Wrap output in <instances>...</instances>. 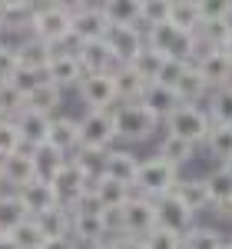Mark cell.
I'll return each instance as SVG.
<instances>
[{
	"mask_svg": "<svg viewBox=\"0 0 232 249\" xmlns=\"http://www.w3.org/2000/svg\"><path fill=\"white\" fill-rule=\"evenodd\" d=\"M60 103H63V90L53 87L50 80H40L33 87V93H27V110H37V113H47V116H53V110Z\"/></svg>",
	"mask_w": 232,
	"mask_h": 249,
	"instance_id": "d6a6232c",
	"label": "cell"
},
{
	"mask_svg": "<svg viewBox=\"0 0 232 249\" xmlns=\"http://www.w3.org/2000/svg\"><path fill=\"white\" fill-rule=\"evenodd\" d=\"M27 219H30V213L20 203L17 193H0V236H10V232L20 230Z\"/></svg>",
	"mask_w": 232,
	"mask_h": 249,
	"instance_id": "f546056e",
	"label": "cell"
},
{
	"mask_svg": "<svg viewBox=\"0 0 232 249\" xmlns=\"http://www.w3.org/2000/svg\"><path fill=\"white\" fill-rule=\"evenodd\" d=\"M90 193H93V199H97V206L103 213H119L133 199V186H126V183H119V179H110V176L93 179Z\"/></svg>",
	"mask_w": 232,
	"mask_h": 249,
	"instance_id": "9a60e30c",
	"label": "cell"
},
{
	"mask_svg": "<svg viewBox=\"0 0 232 249\" xmlns=\"http://www.w3.org/2000/svg\"><path fill=\"white\" fill-rule=\"evenodd\" d=\"M23 110H27V96L20 93L10 80L0 83V120H17Z\"/></svg>",
	"mask_w": 232,
	"mask_h": 249,
	"instance_id": "f35d334b",
	"label": "cell"
},
{
	"mask_svg": "<svg viewBox=\"0 0 232 249\" xmlns=\"http://www.w3.org/2000/svg\"><path fill=\"white\" fill-rule=\"evenodd\" d=\"M0 186H3V179H0Z\"/></svg>",
	"mask_w": 232,
	"mask_h": 249,
	"instance_id": "db71d44e",
	"label": "cell"
},
{
	"mask_svg": "<svg viewBox=\"0 0 232 249\" xmlns=\"http://www.w3.org/2000/svg\"><path fill=\"white\" fill-rule=\"evenodd\" d=\"M20 130V140H23V150H37V146H47L50 140V123L53 116L37 113V110H23V113L14 120Z\"/></svg>",
	"mask_w": 232,
	"mask_h": 249,
	"instance_id": "2e32d148",
	"label": "cell"
},
{
	"mask_svg": "<svg viewBox=\"0 0 232 249\" xmlns=\"http://www.w3.org/2000/svg\"><path fill=\"white\" fill-rule=\"evenodd\" d=\"M156 230V203L136 196L119 210V236H133V239H146Z\"/></svg>",
	"mask_w": 232,
	"mask_h": 249,
	"instance_id": "52a82bcc",
	"label": "cell"
},
{
	"mask_svg": "<svg viewBox=\"0 0 232 249\" xmlns=\"http://www.w3.org/2000/svg\"><path fill=\"white\" fill-rule=\"evenodd\" d=\"M73 50H77V60H80V67H83L86 77H93V73H113L116 70V60L103 40H97V43H77Z\"/></svg>",
	"mask_w": 232,
	"mask_h": 249,
	"instance_id": "ac0fdd59",
	"label": "cell"
},
{
	"mask_svg": "<svg viewBox=\"0 0 232 249\" xmlns=\"http://www.w3.org/2000/svg\"><path fill=\"white\" fill-rule=\"evenodd\" d=\"M40 80H47V77H40V73H30V70H17L10 83H14V87H17L23 96H27V93H33V87H37Z\"/></svg>",
	"mask_w": 232,
	"mask_h": 249,
	"instance_id": "7dc6e473",
	"label": "cell"
},
{
	"mask_svg": "<svg viewBox=\"0 0 232 249\" xmlns=\"http://www.w3.org/2000/svg\"><path fill=\"white\" fill-rule=\"evenodd\" d=\"M206 179V190H209V203H213V210L219 216H226L232 210V176L222 166H215L209 176H202Z\"/></svg>",
	"mask_w": 232,
	"mask_h": 249,
	"instance_id": "4316f807",
	"label": "cell"
},
{
	"mask_svg": "<svg viewBox=\"0 0 232 249\" xmlns=\"http://www.w3.org/2000/svg\"><path fill=\"white\" fill-rule=\"evenodd\" d=\"M222 170H226V173L232 176V160H229V163H222Z\"/></svg>",
	"mask_w": 232,
	"mask_h": 249,
	"instance_id": "816d5d0a",
	"label": "cell"
},
{
	"mask_svg": "<svg viewBox=\"0 0 232 249\" xmlns=\"http://www.w3.org/2000/svg\"><path fill=\"white\" fill-rule=\"evenodd\" d=\"M37 226H40V232H43L47 239H70L73 216H70V210L57 206V210H50V213H43V216H37Z\"/></svg>",
	"mask_w": 232,
	"mask_h": 249,
	"instance_id": "836d02e7",
	"label": "cell"
},
{
	"mask_svg": "<svg viewBox=\"0 0 232 249\" xmlns=\"http://www.w3.org/2000/svg\"><path fill=\"white\" fill-rule=\"evenodd\" d=\"M99 10L110 27H139L143 30V3L139 0H110V3H99Z\"/></svg>",
	"mask_w": 232,
	"mask_h": 249,
	"instance_id": "603a6c76",
	"label": "cell"
},
{
	"mask_svg": "<svg viewBox=\"0 0 232 249\" xmlns=\"http://www.w3.org/2000/svg\"><path fill=\"white\" fill-rule=\"evenodd\" d=\"M30 37L47 43V47H66L73 43V17H70V7L66 3H40L33 10L30 20Z\"/></svg>",
	"mask_w": 232,
	"mask_h": 249,
	"instance_id": "6da1fadb",
	"label": "cell"
},
{
	"mask_svg": "<svg viewBox=\"0 0 232 249\" xmlns=\"http://www.w3.org/2000/svg\"><path fill=\"white\" fill-rule=\"evenodd\" d=\"M209 83L202 80V73L196 70L193 63H189V70L179 77L176 83V96H179V103H189V107H199V100H209Z\"/></svg>",
	"mask_w": 232,
	"mask_h": 249,
	"instance_id": "f1b7e54d",
	"label": "cell"
},
{
	"mask_svg": "<svg viewBox=\"0 0 232 249\" xmlns=\"http://www.w3.org/2000/svg\"><path fill=\"white\" fill-rule=\"evenodd\" d=\"M156 156H159V160H166L169 166L179 170V166H186V163H193V160H196V146H193V143H186V140H179V136L166 133L163 140H159Z\"/></svg>",
	"mask_w": 232,
	"mask_h": 249,
	"instance_id": "1f68e13d",
	"label": "cell"
},
{
	"mask_svg": "<svg viewBox=\"0 0 232 249\" xmlns=\"http://www.w3.org/2000/svg\"><path fill=\"white\" fill-rule=\"evenodd\" d=\"M113 123H116V140H123V143H143V140L156 136L163 120L156 113H149L143 103H116Z\"/></svg>",
	"mask_w": 232,
	"mask_h": 249,
	"instance_id": "3957f363",
	"label": "cell"
},
{
	"mask_svg": "<svg viewBox=\"0 0 232 249\" xmlns=\"http://www.w3.org/2000/svg\"><path fill=\"white\" fill-rule=\"evenodd\" d=\"M17 196H20V203L27 206L30 219H37V216H43V213H50V210H57V206H60L53 186H50V183H37V179H33L30 186H23Z\"/></svg>",
	"mask_w": 232,
	"mask_h": 249,
	"instance_id": "ffe728a7",
	"label": "cell"
},
{
	"mask_svg": "<svg viewBox=\"0 0 232 249\" xmlns=\"http://www.w3.org/2000/svg\"><path fill=\"white\" fill-rule=\"evenodd\" d=\"M229 243H232V236H229Z\"/></svg>",
	"mask_w": 232,
	"mask_h": 249,
	"instance_id": "11a10c76",
	"label": "cell"
},
{
	"mask_svg": "<svg viewBox=\"0 0 232 249\" xmlns=\"http://www.w3.org/2000/svg\"><path fill=\"white\" fill-rule=\"evenodd\" d=\"M222 246H226V236L213 226H193L182 236V249H222Z\"/></svg>",
	"mask_w": 232,
	"mask_h": 249,
	"instance_id": "74e56055",
	"label": "cell"
},
{
	"mask_svg": "<svg viewBox=\"0 0 232 249\" xmlns=\"http://www.w3.org/2000/svg\"><path fill=\"white\" fill-rule=\"evenodd\" d=\"M20 70V57H17V47L14 43H3L0 40V83L14 80V73Z\"/></svg>",
	"mask_w": 232,
	"mask_h": 249,
	"instance_id": "7bdbcfd3",
	"label": "cell"
},
{
	"mask_svg": "<svg viewBox=\"0 0 232 249\" xmlns=\"http://www.w3.org/2000/svg\"><path fill=\"white\" fill-rule=\"evenodd\" d=\"M143 243H146V249H182V236H179V232H169V230H159V226H156V230L149 232Z\"/></svg>",
	"mask_w": 232,
	"mask_h": 249,
	"instance_id": "f6af8a7d",
	"label": "cell"
},
{
	"mask_svg": "<svg viewBox=\"0 0 232 249\" xmlns=\"http://www.w3.org/2000/svg\"><path fill=\"white\" fill-rule=\"evenodd\" d=\"M40 249H80V246L73 243V239H47Z\"/></svg>",
	"mask_w": 232,
	"mask_h": 249,
	"instance_id": "c3c4849f",
	"label": "cell"
},
{
	"mask_svg": "<svg viewBox=\"0 0 232 249\" xmlns=\"http://www.w3.org/2000/svg\"><path fill=\"white\" fill-rule=\"evenodd\" d=\"M166 20H169V3H163V0H149V3H143V34H146L149 27L166 23Z\"/></svg>",
	"mask_w": 232,
	"mask_h": 249,
	"instance_id": "ee69618b",
	"label": "cell"
},
{
	"mask_svg": "<svg viewBox=\"0 0 232 249\" xmlns=\"http://www.w3.org/2000/svg\"><path fill=\"white\" fill-rule=\"evenodd\" d=\"M169 23L179 27L182 34H199V27H202L199 0H176V3H169Z\"/></svg>",
	"mask_w": 232,
	"mask_h": 249,
	"instance_id": "4dcf8cb0",
	"label": "cell"
},
{
	"mask_svg": "<svg viewBox=\"0 0 232 249\" xmlns=\"http://www.w3.org/2000/svg\"><path fill=\"white\" fill-rule=\"evenodd\" d=\"M186 70H189V63H186V60L166 57V63H163V70H159V80H156V83H163V87L176 90V83H179V77H182Z\"/></svg>",
	"mask_w": 232,
	"mask_h": 249,
	"instance_id": "bcb514c9",
	"label": "cell"
},
{
	"mask_svg": "<svg viewBox=\"0 0 232 249\" xmlns=\"http://www.w3.org/2000/svg\"><path fill=\"white\" fill-rule=\"evenodd\" d=\"M0 179L7 183V186H14V190H23V186H30L33 179H37V173H33V156L30 150H20V153L7 156V160H0Z\"/></svg>",
	"mask_w": 232,
	"mask_h": 249,
	"instance_id": "e0dca14e",
	"label": "cell"
},
{
	"mask_svg": "<svg viewBox=\"0 0 232 249\" xmlns=\"http://www.w3.org/2000/svg\"><path fill=\"white\" fill-rule=\"evenodd\" d=\"M209 130H213V120H209V110H206V107H189V103H182V107L166 120V133L179 136V140H186V143H193V146L206 143Z\"/></svg>",
	"mask_w": 232,
	"mask_h": 249,
	"instance_id": "5b68a950",
	"label": "cell"
},
{
	"mask_svg": "<svg viewBox=\"0 0 232 249\" xmlns=\"http://www.w3.org/2000/svg\"><path fill=\"white\" fill-rule=\"evenodd\" d=\"M47 146L60 150L63 156H73L80 150V120H73V116H53Z\"/></svg>",
	"mask_w": 232,
	"mask_h": 249,
	"instance_id": "d6986e66",
	"label": "cell"
},
{
	"mask_svg": "<svg viewBox=\"0 0 232 249\" xmlns=\"http://www.w3.org/2000/svg\"><path fill=\"white\" fill-rule=\"evenodd\" d=\"M202 23H232V3L229 0H202Z\"/></svg>",
	"mask_w": 232,
	"mask_h": 249,
	"instance_id": "b9f144b4",
	"label": "cell"
},
{
	"mask_svg": "<svg viewBox=\"0 0 232 249\" xmlns=\"http://www.w3.org/2000/svg\"><path fill=\"white\" fill-rule=\"evenodd\" d=\"M136 173H139V156L133 150H110L106 160H103V176L110 179H119L126 186L136 183Z\"/></svg>",
	"mask_w": 232,
	"mask_h": 249,
	"instance_id": "44dd1931",
	"label": "cell"
},
{
	"mask_svg": "<svg viewBox=\"0 0 232 249\" xmlns=\"http://www.w3.org/2000/svg\"><path fill=\"white\" fill-rule=\"evenodd\" d=\"M116 143V123L113 110H86L80 116V150L110 153Z\"/></svg>",
	"mask_w": 232,
	"mask_h": 249,
	"instance_id": "277c9868",
	"label": "cell"
},
{
	"mask_svg": "<svg viewBox=\"0 0 232 249\" xmlns=\"http://www.w3.org/2000/svg\"><path fill=\"white\" fill-rule=\"evenodd\" d=\"M139 103H143V107H146L149 113H156L159 120H163V123H166V120H169V116H173L176 110L182 107V103H179V96H176V90L163 87V83H149Z\"/></svg>",
	"mask_w": 232,
	"mask_h": 249,
	"instance_id": "cb8c5ba5",
	"label": "cell"
},
{
	"mask_svg": "<svg viewBox=\"0 0 232 249\" xmlns=\"http://www.w3.org/2000/svg\"><path fill=\"white\" fill-rule=\"evenodd\" d=\"M206 110H209V120H213L215 126H232V83L209 93Z\"/></svg>",
	"mask_w": 232,
	"mask_h": 249,
	"instance_id": "d590c367",
	"label": "cell"
},
{
	"mask_svg": "<svg viewBox=\"0 0 232 249\" xmlns=\"http://www.w3.org/2000/svg\"><path fill=\"white\" fill-rule=\"evenodd\" d=\"M103 43L110 47L116 67H130L136 60V53L146 47V34H143L139 27H110L106 37H103Z\"/></svg>",
	"mask_w": 232,
	"mask_h": 249,
	"instance_id": "30bf717a",
	"label": "cell"
},
{
	"mask_svg": "<svg viewBox=\"0 0 232 249\" xmlns=\"http://www.w3.org/2000/svg\"><path fill=\"white\" fill-rule=\"evenodd\" d=\"M202 146H206V153L213 156L219 166L229 163L232 160V126H215L213 123V130H209V136H206Z\"/></svg>",
	"mask_w": 232,
	"mask_h": 249,
	"instance_id": "e575fe53",
	"label": "cell"
},
{
	"mask_svg": "<svg viewBox=\"0 0 232 249\" xmlns=\"http://www.w3.org/2000/svg\"><path fill=\"white\" fill-rule=\"evenodd\" d=\"M222 249H232V243H229V239H226V246H222Z\"/></svg>",
	"mask_w": 232,
	"mask_h": 249,
	"instance_id": "f5cc1de1",
	"label": "cell"
},
{
	"mask_svg": "<svg viewBox=\"0 0 232 249\" xmlns=\"http://www.w3.org/2000/svg\"><path fill=\"white\" fill-rule=\"evenodd\" d=\"M113 87H116V100L119 103H139L146 93V80L133 73V67H116L113 70Z\"/></svg>",
	"mask_w": 232,
	"mask_h": 249,
	"instance_id": "83f0119b",
	"label": "cell"
},
{
	"mask_svg": "<svg viewBox=\"0 0 232 249\" xmlns=\"http://www.w3.org/2000/svg\"><path fill=\"white\" fill-rule=\"evenodd\" d=\"M73 17V43H97L106 37L110 23L103 17L99 3H66Z\"/></svg>",
	"mask_w": 232,
	"mask_h": 249,
	"instance_id": "ba28073f",
	"label": "cell"
},
{
	"mask_svg": "<svg viewBox=\"0 0 232 249\" xmlns=\"http://www.w3.org/2000/svg\"><path fill=\"white\" fill-rule=\"evenodd\" d=\"M80 100L86 103V110H113L116 103V87H113V73H93L83 77L77 87Z\"/></svg>",
	"mask_w": 232,
	"mask_h": 249,
	"instance_id": "8fae6325",
	"label": "cell"
},
{
	"mask_svg": "<svg viewBox=\"0 0 232 249\" xmlns=\"http://www.w3.org/2000/svg\"><path fill=\"white\" fill-rule=\"evenodd\" d=\"M193 67L202 73V80L209 83V90H222V87L232 83V60L226 57L222 50H206V47H199Z\"/></svg>",
	"mask_w": 232,
	"mask_h": 249,
	"instance_id": "7c38bea8",
	"label": "cell"
},
{
	"mask_svg": "<svg viewBox=\"0 0 232 249\" xmlns=\"http://www.w3.org/2000/svg\"><path fill=\"white\" fill-rule=\"evenodd\" d=\"M90 186H93V183L86 179V173L80 170L73 160H70V163L60 170V176L53 179V193H57L60 206H63V210H70V213H73L80 203L90 196Z\"/></svg>",
	"mask_w": 232,
	"mask_h": 249,
	"instance_id": "9c48e42d",
	"label": "cell"
},
{
	"mask_svg": "<svg viewBox=\"0 0 232 249\" xmlns=\"http://www.w3.org/2000/svg\"><path fill=\"white\" fill-rule=\"evenodd\" d=\"M10 236H14V243H17L20 249H40L43 243H47V236L40 232L37 219H27V223H23L20 230H14Z\"/></svg>",
	"mask_w": 232,
	"mask_h": 249,
	"instance_id": "60d3db41",
	"label": "cell"
},
{
	"mask_svg": "<svg viewBox=\"0 0 232 249\" xmlns=\"http://www.w3.org/2000/svg\"><path fill=\"white\" fill-rule=\"evenodd\" d=\"M173 193H176V199H179L189 213L213 210V203H209V190H206V179H202V176H189V179L179 176V183H176Z\"/></svg>",
	"mask_w": 232,
	"mask_h": 249,
	"instance_id": "7402d4cb",
	"label": "cell"
},
{
	"mask_svg": "<svg viewBox=\"0 0 232 249\" xmlns=\"http://www.w3.org/2000/svg\"><path fill=\"white\" fill-rule=\"evenodd\" d=\"M0 249H20V246L14 243V236H0Z\"/></svg>",
	"mask_w": 232,
	"mask_h": 249,
	"instance_id": "681fc988",
	"label": "cell"
},
{
	"mask_svg": "<svg viewBox=\"0 0 232 249\" xmlns=\"http://www.w3.org/2000/svg\"><path fill=\"white\" fill-rule=\"evenodd\" d=\"M179 183V170L169 166L166 160L159 156H149V160H139V173H136V183H133V193L143 196V199H163L169 196Z\"/></svg>",
	"mask_w": 232,
	"mask_h": 249,
	"instance_id": "7a4b0ae2",
	"label": "cell"
},
{
	"mask_svg": "<svg viewBox=\"0 0 232 249\" xmlns=\"http://www.w3.org/2000/svg\"><path fill=\"white\" fill-rule=\"evenodd\" d=\"M17 57H20V70H30V73L47 77V67H50V60H53V47H47V43H40V40L27 37L17 47Z\"/></svg>",
	"mask_w": 232,
	"mask_h": 249,
	"instance_id": "d4e9b609",
	"label": "cell"
},
{
	"mask_svg": "<svg viewBox=\"0 0 232 249\" xmlns=\"http://www.w3.org/2000/svg\"><path fill=\"white\" fill-rule=\"evenodd\" d=\"M222 53H226V57L232 60V34H229V40H226V43H222Z\"/></svg>",
	"mask_w": 232,
	"mask_h": 249,
	"instance_id": "f907efd6",
	"label": "cell"
},
{
	"mask_svg": "<svg viewBox=\"0 0 232 249\" xmlns=\"http://www.w3.org/2000/svg\"><path fill=\"white\" fill-rule=\"evenodd\" d=\"M30 156H33L37 183H50V186H53V179L60 176V170L70 163V156H63L60 150H53V146H37V150H30Z\"/></svg>",
	"mask_w": 232,
	"mask_h": 249,
	"instance_id": "484cf974",
	"label": "cell"
},
{
	"mask_svg": "<svg viewBox=\"0 0 232 249\" xmlns=\"http://www.w3.org/2000/svg\"><path fill=\"white\" fill-rule=\"evenodd\" d=\"M23 150V140H20V130L14 120H0V160L14 156Z\"/></svg>",
	"mask_w": 232,
	"mask_h": 249,
	"instance_id": "ab89813d",
	"label": "cell"
},
{
	"mask_svg": "<svg viewBox=\"0 0 232 249\" xmlns=\"http://www.w3.org/2000/svg\"><path fill=\"white\" fill-rule=\"evenodd\" d=\"M70 216H73L70 239H73L80 249H99L110 236H113L103 210H77V213H70Z\"/></svg>",
	"mask_w": 232,
	"mask_h": 249,
	"instance_id": "8992f818",
	"label": "cell"
},
{
	"mask_svg": "<svg viewBox=\"0 0 232 249\" xmlns=\"http://www.w3.org/2000/svg\"><path fill=\"white\" fill-rule=\"evenodd\" d=\"M156 226L186 236V232L196 226V213H189L179 199H176V193H169V196L156 199Z\"/></svg>",
	"mask_w": 232,
	"mask_h": 249,
	"instance_id": "4fadbf2b",
	"label": "cell"
},
{
	"mask_svg": "<svg viewBox=\"0 0 232 249\" xmlns=\"http://www.w3.org/2000/svg\"><path fill=\"white\" fill-rule=\"evenodd\" d=\"M77 47V43H73ZM86 77L83 73V67H80L77 60V50H66V47H60L53 50V60H50V67H47V80L53 83V87H80V80Z\"/></svg>",
	"mask_w": 232,
	"mask_h": 249,
	"instance_id": "5bb4252c",
	"label": "cell"
},
{
	"mask_svg": "<svg viewBox=\"0 0 232 249\" xmlns=\"http://www.w3.org/2000/svg\"><path fill=\"white\" fill-rule=\"evenodd\" d=\"M163 63H166V57H163L159 50H153V47H143L130 67H133V73H139L146 83H156V80H159V70H163Z\"/></svg>",
	"mask_w": 232,
	"mask_h": 249,
	"instance_id": "8d00e7d4",
	"label": "cell"
}]
</instances>
